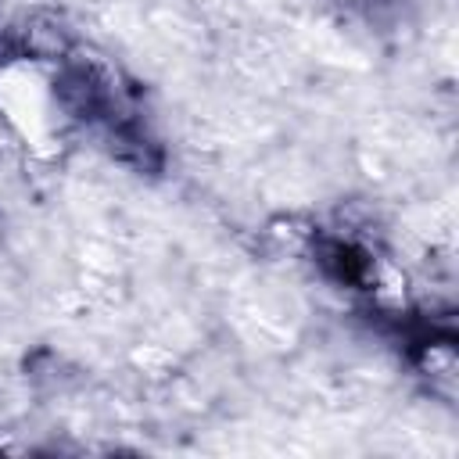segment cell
I'll return each instance as SVG.
<instances>
[{
    "label": "cell",
    "mask_w": 459,
    "mask_h": 459,
    "mask_svg": "<svg viewBox=\"0 0 459 459\" xmlns=\"http://www.w3.org/2000/svg\"><path fill=\"white\" fill-rule=\"evenodd\" d=\"M61 104L75 115V118H104L111 111V90L108 82L93 72V68H82V65H68L61 68L57 82H54Z\"/></svg>",
    "instance_id": "obj_1"
}]
</instances>
